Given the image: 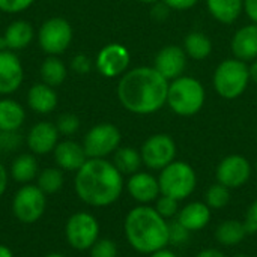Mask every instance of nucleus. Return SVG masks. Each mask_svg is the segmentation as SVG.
Here are the masks:
<instances>
[{"instance_id":"nucleus-19","label":"nucleus","mask_w":257,"mask_h":257,"mask_svg":"<svg viewBox=\"0 0 257 257\" xmlns=\"http://www.w3.org/2000/svg\"><path fill=\"white\" fill-rule=\"evenodd\" d=\"M212 218V209L205 202H190L182 206L176 215V221L188 232L203 230Z\"/></svg>"},{"instance_id":"nucleus-52","label":"nucleus","mask_w":257,"mask_h":257,"mask_svg":"<svg viewBox=\"0 0 257 257\" xmlns=\"http://www.w3.org/2000/svg\"><path fill=\"white\" fill-rule=\"evenodd\" d=\"M256 170H257V161H256Z\"/></svg>"},{"instance_id":"nucleus-25","label":"nucleus","mask_w":257,"mask_h":257,"mask_svg":"<svg viewBox=\"0 0 257 257\" xmlns=\"http://www.w3.org/2000/svg\"><path fill=\"white\" fill-rule=\"evenodd\" d=\"M209 14L221 24L235 23L244 12V0H206Z\"/></svg>"},{"instance_id":"nucleus-13","label":"nucleus","mask_w":257,"mask_h":257,"mask_svg":"<svg viewBox=\"0 0 257 257\" xmlns=\"http://www.w3.org/2000/svg\"><path fill=\"white\" fill-rule=\"evenodd\" d=\"M131 62V54L128 48L119 42H111L104 45L95 59V66L98 72L105 78H116L122 77Z\"/></svg>"},{"instance_id":"nucleus-39","label":"nucleus","mask_w":257,"mask_h":257,"mask_svg":"<svg viewBox=\"0 0 257 257\" xmlns=\"http://www.w3.org/2000/svg\"><path fill=\"white\" fill-rule=\"evenodd\" d=\"M244 224H245V229H247L248 235L250 233H257V199L248 206Z\"/></svg>"},{"instance_id":"nucleus-48","label":"nucleus","mask_w":257,"mask_h":257,"mask_svg":"<svg viewBox=\"0 0 257 257\" xmlns=\"http://www.w3.org/2000/svg\"><path fill=\"white\" fill-rule=\"evenodd\" d=\"M140 3H145V5H154V3H157V2H160V0H139Z\"/></svg>"},{"instance_id":"nucleus-29","label":"nucleus","mask_w":257,"mask_h":257,"mask_svg":"<svg viewBox=\"0 0 257 257\" xmlns=\"http://www.w3.org/2000/svg\"><path fill=\"white\" fill-rule=\"evenodd\" d=\"M188 57L194 60H205L212 53V42L203 32H190L184 39V47Z\"/></svg>"},{"instance_id":"nucleus-16","label":"nucleus","mask_w":257,"mask_h":257,"mask_svg":"<svg viewBox=\"0 0 257 257\" xmlns=\"http://www.w3.org/2000/svg\"><path fill=\"white\" fill-rule=\"evenodd\" d=\"M131 199L139 205H151L161 196L158 178L148 172H137L131 175L125 184Z\"/></svg>"},{"instance_id":"nucleus-24","label":"nucleus","mask_w":257,"mask_h":257,"mask_svg":"<svg viewBox=\"0 0 257 257\" xmlns=\"http://www.w3.org/2000/svg\"><path fill=\"white\" fill-rule=\"evenodd\" d=\"M26 120L23 105L11 98H0V131H18Z\"/></svg>"},{"instance_id":"nucleus-21","label":"nucleus","mask_w":257,"mask_h":257,"mask_svg":"<svg viewBox=\"0 0 257 257\" xmlns=\"http://www.w3.org/2000/svg\"><path fill=\"white\" fill-rule=\"evenodd\" d=\"M3 38V47L11 51H20L27 48L32 41L35 39V29L33 26L26 20H17L12 21L2 35Z\"/></svg>"},{"instance_id":"nucleus-38","label":"nucleus","mask_w":257,"mask_h":257,"mask_svg":"<svg viewBox=\"0 0 257 257\" xmlns=\"http://www.w3.org/2000/svg\"><path fill=\"white\" fill-rule=\"evenodd\" d=\"M71 68L75 74L86 75L92 69V59L86 54H75L71 60Z\"/></svg>"},{"instance_id":"nucleus-3","label":"nucleus","mask_w":257,"mask_h":257,"mask_svg":"<svg viewBox=\"0 0 257 257\" xmlns=\"http://www.w3.org/2000/svg\"><path fill=\"white\" fill-rule=\"evenodd\" d=\"M123 233L134 251L149 256L169 245V220L151 205H137L123 220Z\"/></svg>"},{"instance_id":"nucleus-20","label":"nucleus","mask_w":257,"mask_h":257,"mask_svg":"<svg viewBox=\"0 0 257 257\" xmlns=\"http://www.w3.org/2000/svg\"><path fill=\"white\" fill-rule=\"evenodd\" d=\"M232 53L242 62H253L257 59V24H247L236 30L230 42Z\"/></svg>"},{"instance_id":"nucleus-17","label":"nucleus","mask_w":257,"mask_h":257,"mask_svg":"<svg viewBox=\"0 0 257 257\" xmlns=\"http://www.w3.org/2000/svg\"><path fill=\"white\" fill-rule=\"evenodd\" d=\"M59 130L56 123L42 120L35 123L26 137V145L33 155H45L54 151L59 143Z\"/></svg>"},{"instance_id":"nucleus-36","label":"nucleus","mask_w":257,"mask_h":257,"mask_svg":"<svg viewBox=\"0 0 257 257\" xmlns=\"http://www.w3.org/2000/svg\"><path fill=\"white\" fill-rule=\"evenodd\" d=\"M21 137L18 131H0V152H11L18 149Z\"/></svg>"},{"instance_id":"nucleus-45","label":"nucleus","mask_w":257,"mask_h":257,"mask_svg":"<svg viewBox=\"0 0 257 257\" xmlns=\"http://www.w3.org/2000/svg\"><path fill=\"white\" fill-rule=\"evenodd\" d=\"M149 257H178V256H176V253H173L172 250H169V248L166 247V248H161V250H158V251H155V253H151Z\"/></svg>"},{"instance_id":"nucleus-42","label":"nucleus","mask_w":257,"mask_h":257,"mask_svg":"<svg viewBox=\"0 0 257 257\" xmlns=\"http://www.w3.org/2000/svg\"><path fill=\"white\" fill-rule=\"evenodd\" d=\"M244 11L247 17L257 24V0H244Z\"/></svg>"},{"instance_id":"nucleus-6","label":"nucleus","mask_w":257,"mask_h":257,"mask_svg":"<svg viewBox=\"0 0 257 257\" xmlns=\"http://www.w3.org/2000/svg\"><path fill=\"white\" fill-rule=\"evenodd\" d=\"M161 194L173 197L178 202L188 199L197 187V173L191 164L175 160L158 175Z\"/></svg>"},{"instance_id":"nucleus-33","label":"nucleus","mask_w":257,"mask_h":257,"mask_svg":"<svg viewBox=\"0 0 257 257\" xmlns=\"http://www.w3.org/2000/svg\"><path fill=\"white\" fill-rule=\"evenodd\" d=\"M89 251L90 257H117L119 254L117 244L108 238H99Z\"/></svg>"},{"instance_id":"nucleus-35","label":"nucleus","mask_w":257,"mask_h":257,"mask_svg":"<svg viewBox=\"0 0 257 257\" xmlns=\"http://www.w3.org/2000/svg\"><path fill=\"white\" fill-rule=\"evenodd\" d=\"M190 233L184 226H181L178 221L169 223V245L181 247L190 241Z\"/></svg>"},{"instance_id":"nucleus-10","label":"nucleus","mask_w":257,"mask_h":257,"mask_svg":"<svg viewBox=\"0 0 257 257\" xmlns=\"http://www.w3.org/2000/svg\"><path fill=\"white\" fill-rule=\"evenodd\" d=\"M120 142V130L113 123L102 122L86 133L81 145L87 158H107L119 149Z\"/></svg>"},{"instance_id":"nucleus-14","label":"nucleus","mask_w":257,"mask_h":257,"mask_svg":"<svg viewBox=\"0 0 257 257\" xmlns=\"http://www.w3.org/2000/svg\"><path fill=\"white\" fill-rule=\"evenodd\" d=\"M24 80V68L15 51L0 50V95H11L20 89Z\"/></svg>"},{"instance_id":"nucleus-28","label":"nucleus","mask_w":257,"mask_h":257,"mask_svg":"<svg viewBox=\"0 0 257 257\" xmlns=\"http://www.w3.org/2000/svg\"><path fill=\"white\" fill-rule=\"evenodd\" d=\"M39 75H41L42 83H45L51 87H59L66 80L68 69H66L65 63L57 56H48L41 63Z\"/></svg>"},{"instance_id":"nucleus-51","label":"nucleus","mask_w":257,"mask_h":257,"mask_svg":"<svg viewBox=\"0 0 257 257\" xmlns=\"http://www.w3.org/2000/svg\"><path fill=\"white\" fill-rule=\"evenodd\" d=\"M5 47H3V38H2V35H0V50H3Z\"/></svg>"},{"instance_id":"nucleus-49","label":"nucleus","mask_w":257,"mask_h":257,"mask_svg":"<svg viewBox=\"0 0 257 257\" xmlns=\"http://www.w3.org/2000/svg\"><path fill=\"white\" fill-rule=\"evenodd\" d=\"M44 257H65L62 253H50V254H47V256Z\"/></svg>"},{"instance_id":"nucleus-11","label":"nucleus","mask_w":257,"mask_h":257,"mask_svg":"<svg viewBox=\"0 0 257 257\" xmlns=\"http://www.w3.org/2000/svg\"><path fill=\"white\" fill-rule=\"evenodd\" d=\"M178 148L176 142L173 140L172 136L158 133L151 137H148L142 148H140V155L143 164L151 169V170H163L167 167L170 163L176 160Z\"/></svg>"},{"instance_id":"nucleus-32","label":"nucleus","mask_w":257,"mask_h":257,"mask_svg":"<svg viewBox=\"0 0 257 257\" xmlns=\"http://www.w3.org/2000/svg\"><path fill=\"white\" fill-rule=\"evenodd\" d=\"M157 212L164 217L166 220H170V218H176L178 212H179V202L175 200L173 197H169V196H164L161 194L157 200H155V206Z\"/></svg>"},{"instance_id":"nucleus-40","label":"nucleus","mask_w":257,"mask_h":257,"mask_svg":"<svg viewBox=\"0 0 257 257\" xmlns=\"http://www.w3.org/2000/svg\"><path fill=\"white\" fill-rule=\"evenodd\" d=\"M173 11H187L197 5L199 0H163Z\"/></svg>"},{"instance_id":"nucleus-41","label":"nucleus","mask_w":257,"mask_h":257,"mask_svg":"<svg viewBox=\"0 0 257 257\" xmlns=\"http://www.w3.org/2000/svg\"><path fill=\"white\" fill-rule=\"evenodd\" d=\"M169 11H172L163 0H161V3L160 2H157V3H154V9H152V17L154 18H157L158 21H163V20H166L167 18V15H169Z\"/></svg>"},{"instance_id":"nucleus-27","label":"nucleus","mask_w":257,"mask_h":257,"mask_svg":"<svg viewBox=\"0 0 257 257\" xmlns=\"http://www.w3.org/2000/svg\"><path fill=\"white\" fill-rule=\"evenodd\" d=\"M116 169L125 176H131L137 172H140V167L143 164L140 151L131 146H119V149L113 154V161H111Z\"/></svg>"},{"instance_id":"nucleus-23","label":"nucleus","mask_w":257,"mask_h":257,"mask_svg":"<svg viewBox=\"0 0 257 257\" xmlns=\"http://www.w3.org/2000/svg\"><path fill=\"white\" fill-rule=\"evenodd\" d=\"M248 232L245 229L244 221L239 220H224L221 221L217 229H215V241L223 245V247H235L239 245L245 238H247Z\"/></svg>"},{"instance_id":"nucleus-15","label":"nucleus","mask_w":257,"mask_h":257,"mask_svg":"<svg viewBox=\"0 0 257 257\" xmlns=\"http://www.w3.org/2000/svg\"><path fill=\"white\" fill-rule=\"evenodd\" d=\"M187 53L179 45H166L163 47L157 56L154 68L169 81L184 75L187 68Z\"/></svg>"},{"instance_id":"nucleus-31","label":"nucleus","mask_w":257,"mask_h":257,"mask_svg":"<svg viewBox=\"0 0 257 257\" xmlns=\"http://www.w3.org/2000/svg\"><path fill=\"white\" fill-rule=\"evenodd\" d=\"M203 202L211 209H223L230 202V190L227 187L221 185L220 182H215L206 190Z\"/></svg>"},{"instance_id":"nucleus-9","label":"nucleus","mask_w":257,"mask_h":257,"mask_svg":"<svg viewBox=\"0 0 257 257\" xmlns=\"http://www.w3.org/2000/svg\"><path fill=\"white\" fill-rule=\"evenodd\" d=\"M72 26L62 17H51L45 20L38 30V44L48 56H59L65 53L72 42Z\"/></svg>"},{"instance_id":"nucleus-44","label":"nucleus","mask_w":257,"mask_h":257,"mask_svg":"<svg viewBox=\"0 0 257 257\" xmlns=\"http://www.w3.org/2000/svg\"><path fill=\"white\" fill-rule=\"evenodd\" d=\"M194 257H227L221 250L218 248H205L202 251H199Z\"/></svg>"},{"instance_id":"nucleus-2","label":"nucleus","mask_w":257,"mask_h":257,"mask_svg":"<svg viewBox=\"0 0 257 257\" xmlns=\"http://www.w3.org/2000/svg\"><path fill=\"white\" fill-rule=\"evenodd\" d=\"M74 188L78 199L92 208H107L123 193V175L107 158H89L75 172Z\"/></svg>"},{"instance_id":"nucleus-30","label":"nucleus","mask_w":257,"mask_h":257,"mask_svg":"<svg viewBox=\"0 0 257 257\" xmlns=\"http://www.w3.org/2000/svg\"><path fill=\"white\" fill-rule=\"evenodd\" d=\"M65 184L63 178V170L59 167H48L44 169L42 172L38 173L36 176V185L48 196V194H56L57 191L62 190Z\"/></svg>"},{"instance_id":"nucleus-37","label":"nucleus","mask_w":257,"mask_h":257,"mask_svg":"<svg viewBox=\"0 0 257 257\" xmlns=\"http://www.w3.org/2000/svg\"><path fill=\"white\" fill-rule=\"evenodd\" d=\"M36 0H0V11L5 14H18L29 9Z\"/></svg>"},{"instance_id":"nucleus-18","label":"nucleus","mask_w":257,"mask_h":257,"mask_svg":"<svg viewBox=\"0 0 257 257\" xmlns=\"http://www.w3.org/2000/svg\"><path fill=\"white\" fill-rule=\"evenodd\" d=\"M54 161L60 170L65 172H77L81 166L89 160L83 145L74 140H62L53 151Z\"/></svg>"},{"instance_id":"nucleus-5","label":"nucleus","mask_w":257,"mask_h":257,"mask_svg":"<svg viewBox=\"0 0 257 257\" xmlns=\"http://www.w3.org/2000/svg\"><path fill=\"white\" fill-rule=\"evenodd\" d=\"M214 89L223 99H236L248 87V65L236 57L223 60L214 71Z\"/></svg>"},{"instance_id":"nucleus-43","label":"nucleus","mask_w":257,"mask_h":257,"mask_svg":"<svg viewBox=\"0 0 257 257\" xmlns=\"http://www.w3.org/2000/svg\"><path fill=\"white\" fill-rule=\"evenodd\" d=\"M8 181H9V172L5 167V164L0 161V197L5 194V191L8 188Z\"/></svg>"},{"instance_id":"nucleus-7","label":"nucleus","mask_w":257,"mask_h":257,"mask_svg":"<svg viewBox=\"0 0 257 257\" xmlns=\"http://www.w3.org/2000/svg\"><path fill=\"white\" fill-rule=\"evenodd\" d=\"M12 214L24 224L36 223L47 209V194L33 184H24L12 197Z\"/></svg>"},{"instance_id":"nucleus-34","label":"nucleus","mask_w":257,"mask_h":257,"mask_svg":"<svg viewBox=\"0 0 257 257\" xmlns=\"http://www.w3.org/2000/svg\"><path fill=\"white\" fill-rule=\"evenodd\" d=\"M56 126L62 136H74L80 130V119L74 113H63L57 117Z\"/></svg>"},{"instance_id":"nucleus-8","label":"nucleus","mask_w":257,"mask_h":257,"mask_svg":"<svg viewBox=\"0 0 257 257\" xmlns=\"http://www.w3.org/2000/svg\"><path fill=\"white\" fill-rule=\"evenodd\" d=\"M99 223L90 212H75L65 224L66 242L77 251H87L99 239Z\"/></svg>"},{"instance_id":"nucleus-12","label":"nucleus","mask_w":257,"mask_h":257,"mask_svg":"<svg viewBox=\"0 0 257 257\" xmlns=\"http://www.w3.org/2000/svg\"><path fill=\"white\" fill-rule=\"evenodd\" d=\"M251 173L253 167L250 161L244 155L232 154L218 163L215 169V179L229 190H238L250 181Z\"/></svg>"},{"instance_id":"nucleus-46","label":"nucleus","mask_w":257,"mask_h":257,"mask_svg":"<svg viewBox=\"0 0 257 257\" xmlns=\"http://www.w3.org/2000/svg\"><path fill=\"white\" fill-rule=\"evenodd\" d=\"M248 69H250V81H253V83L257 84V59L251 62Z\"/></svg>"},{"instance_id":"nucleus-22","label":"nucleus","mask_w":257,"mask_h":257,"mask_svg":"<svg viewBox=\"0 0 257 257\" xmlns=\"http://www.w3.org/2000/svg\"><path fill=\"white\" fill-rule=\"evenodd\" d=\"M57 104H59V98L54 87L42 81L33 84L27 92V105L30 110H33L38 114H48L54 111Z\"/></svg>"},{"instance_id":"nucleus-4","label":"nucleus","mask_w":257,"mask_h":257,"mask_svg":"<svg viewBox=\"0 0 257 257\" xmlns=\"http://www.w3.org/2000/svg\"><path fill=\"white\" fill-rule=\"evenodd\" d=\"M205 99L206 92L200 80L190 75H181L169 81L166 104L175 114L182 117L194 116L203 108Z\"/></svg>"},{"instance_id":"nucleus-47","label":"nucleus","mask_w":257,"mask_h":257,"mask_svg":"<svg viewBox=\"0 0 257 257\" xmlns=\"http://www.w3.org/2000/svg\"><path fill=\"white\" fill-rule=\"evenodd\" d=\"M0 257H14V253L9 247L0 244Z\"/></svg>"},{"instance_id":"nucleus-50","label":"nucleus","mask_w":257,"mask_h":257,"mask_svg":"<svg viewBox=\"0 0 257 257\" xmlns=\"http://www.w3.org/2000/svg\"><path fill=\"white\" fill-rule=\"evenodd\" d=\"M232 257H251V256H248V254H244V253H238V254H235V256H232Z\"/></svg>"},{"instance_id":"nucleus-26","label":"nucleus","mask_w":257,"mask_h":257,"mask_svg":"<svg viewBox=\"0 0 257 257\" xmlns=\"http://www.w3.org/2000/svg\"><path fill=\"white\" fill-rule=\"evenodd\" d=\"M39 173L38 161L33 154H20L11 164L9 175L18 184H30Z\"/></svg>"},{"instance_id":"nucleus-1","label":"nucleus","mask_w":257,"mask_h":257,"mask_svg":"<svg viewBox=\"0 0 257 257\" xmlns=\"http://www.w3.org/2000/svg\"><path fill=\"white\" fill-rule=\"evenodd\" d=\"M169 80L154 66L128 69L119 80L117 98L125 110L146 116L161 110L167 102Z\"/></svg>"}]
</instances>
